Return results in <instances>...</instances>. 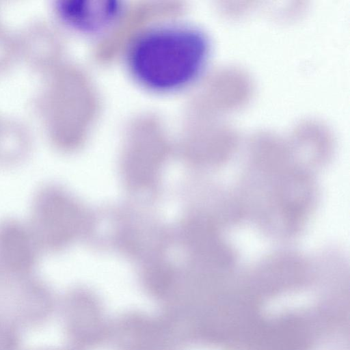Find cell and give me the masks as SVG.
Instances as JSON below:
<instances>
[{
  "instance_id": "ba28073f",
  "label": "cell",
  "mask_w": 350,
  "mask_h": 350,
  "mask_svg": "<svg viewBox=\"0 0 350 350\" xmlns=\"http://www.w3.org/2000/svg\"><path fill=\"white\" fill-rule=\"evenodd\" d=\"M18 53L17 38L0 27V71L8 68Z\"/></svg>"
},
{
  "instance_id": "8992f818",
  "label": "cell",
  "mask_w": 350,
  "mask_h": 350,
  "mask_svg": "<svg viewBox=\"0 0 350 350\" xmlns=\"http://www.w3.org/2000/svg\"><path fill=\"white\" fill-rule=\"evenodd\" d=\"M69 204L58 193L45 191L37 200L34 210L36 233L46 244L55 245L67 236Z\"/></svg>"
},
{
  "instance_id": "6da1fadb",
  "label": "cell",
  "mask_w": 350,
  "mask_h": 350,
  "mask_svg": "<svg viewBox=\"0 0 350 350\" xmlns=\"http://www.w3.org/2000/svg\"><path fill=\"white\" fill-rule=\"evenodd\" d=\"M207 36L180 23L151 26L129 43L126 65L135 81L155 93L183 90L202 74L210 55Z\"/></svg>"
},
{
  "instance_id": "7a4b0ae2",
  "label": "cell",
  "mask_w": 350,
  "mask_h": 350,
  "mask_svg": "<svg viewBox=\"0 0 350 350\" xmlns=\"http://www.w3.org/2000/svg\"><path fill=\"white\" fill-rule=\"evenodd\" d=\"M66 306L67 333L76 350H95L108 343L111 320L98 295L90 289H77Z\"/></svg>"
},
{
  "instance_id": "9c48e42d",
  "label": "cell",
  "mask_w": 350,
  "mask_h": 350,
  "mask_svg": "<svg viewBox=\"0 0 350 350\" xmlns=\"http://www.w3.org/2000/svg\"><path fill=\"white\" fill-rule=\"evenodd\" d=\"M170 350H179L178 349H170Z\"/></svg>"
},
{
  "instance_id": "52a82bcc",
  "label": "cell",
  "mask_w": 350,
  "mask_h": 350,
  "mask_svg": "<svg viewBox=\"0 0 350 350\" xmlns=\"http://www.w3.org/2000/svg\"><path fill=\"white\" fill-rule=\"evenodd\" d=\"M33 240L22 226L6 223L0 227V260L16 270L29 267L35 255Z\"/></svg>"
},
{
  "instance_id": "5b68a950",
  "label": "cell",
  "mask_w": 350,
  "mask_h": 350,
  "mask_svg": "<svg viewBox=\"0 0 350 350\" xmlns=\"http://www.w3.org/2000/svg\"><path fill=\"white\" fill-rule=\"evenodd\" d=\"M18 53L34 68L49 71L61 52V42L56 30L45 21L27 26L17 37Z\"/></svg>"
},
{
  "instance_id": "3957f363",
  "label": "cell",
  "mask_w": 350,
  "mask_h": 350,
  "mask_svg": "<svg viewBox=\"0 0 350 350\" xmlns=\"http://www.w3.org/2000/svg\"><path fill=\"white\" fill-rule=\"evenodd\" d=\"M108 343L113 350L178 349L159 314L138 310L123 312L111 320Z\"/></svg>"
},
{
  "instance_id": "277c9868",
  "label": "cell",
  "mask_w": 350,
  "mask_h": 350,
  "mask_svg": "<svg viewBox=\"0 0 350 350\" xmlns=\"http://www.w3.org/2000/svg\"><path fill=\"white\" fill-rule=\"evenodd\" d=\"M55 10L68 27L94 37L115 28L124 15L125 6L122 1L113 0H59Z\"/></svg>"
}]
</instances>
